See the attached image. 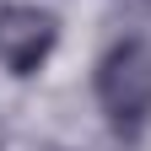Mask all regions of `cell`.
<instances>
[{
	"label": "cell",
	"mask_w": 151,
	"mask_h": 151,
	"mask_svg": "<svg viewBox=\"0 0 151 151\" xmlns=\"http://www.w3.org/2000/svg\"><path fill=\"white\" fill-rule=\"evenodd\" d=\"M92 92L119 140H140L151 129V43L140 32L113 38L103 49L97 70H92Z\"/></svg>",
	"instance_id": "cell-1"
},
{
	"label": "cell",
	"mask_w": 151,
	"mask_h": 151,
	"mask_svg": "<svg viewBox=\"0 0 151 151\" xmlns=\"http://www.w3.org/2000/svg\"><path fill=\"white\" fill-rule=\"evenodd\" d=\"M54 43H60V16L49 6H32V0L0 6V65H6L16 81H27V76L43 70Z\"/></svg>",
	"instance_id": "cell-2"
},
{
	"label": "cell",
	"mask_w": 151,
	"mask_h": 151,
	"mask_svg": "<svg viewBox=\"0 0 151 151\" xmlns=\"http://www.w3.org/2000/svg\"><path fill=\"white\" fill-rule=\"evenodd\" d=\"M129 6H146V11H151V0H129Z\"/></svg>",
	"instance_id": "cell-3"
},
{
	"label": "cell",
	"mask_w": 151,
	"mask_h": 151,
	"mask_svg": "<svg viewBox=\"0 0 151 151\" xmlns=\"http://www.w3.org/2000/svg\"><path fill=\"white\" fill-rule=\"evenodd\" d=\"M43 151H65V146H43Z\"/></svg>",
	"instance_id": "cell-4"
}]
</instances>
